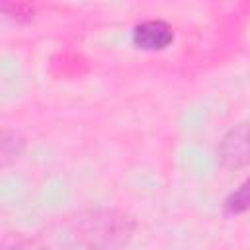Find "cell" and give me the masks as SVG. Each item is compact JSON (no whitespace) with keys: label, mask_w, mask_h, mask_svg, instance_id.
<instances>
[{"label":"cell","mask_w":250,"mask_h":250,"mask_svg":"<svg viewBox=\"0 0 250 250\" xmlns=\"http://www.w3.org/2000/svg\"><path fill=\"white\" fill-rule=\"evenodd\" d=\"M137 221L121 209H88L70 221L76 242L86 250H119L135 234Z\"/></svg>","instance_id":"cell-1"},{"label":"cell","mask_w":250,"mask_h":250,"mask_svg":"<svg viewBox=\"0 0 250 250\" xmlns=\"http://www.w3.org/2000/svg\"><path fill=\"white\" fill-rule=\"evenodd\" d=\"M215 156L223 170H240L250 164V119L232 125L221 137Z\"/></svg>","instance_id":"cell-2"},{"label":"cell","mask_w":250,"mask_h":250,"mask_svg":"<svg viewBox=\"0 0 250 250\" xmlns=\"http://www.w3.org/2000/svg\"><path fill=\"white\" fill-rule=\"evenodd\" d=\"M131 43L139 51H164L174 43V27L164 20H145L133 27Z\"/></svg>","instance_id":"cell-3"},{"label":"cell","mask_w":250,"mask_h":250,"mask_svg":"<svg viewBox=\"0 0 250 250\" xmlns=\"http://www.w3.org/2000/svg\"><path fill=\"white\" fill-rule=\"evenodd\" d=\"M246 211H250V176L238 184V188H234L223 201V213L227 217L242 215Z\"/></svg>","instance_id":"cell-4"},{"label":"cell","mask_w":250,"mask_h":250,"mask_svg":"<svg viewBox=\"0 0 250 250\" xmlns=\"http://www.w3.org/2000/svg\"><path fill=\"white\" fill-rule=\"evenodd\" d=\"M23 137L16 131H4L2 135V164L16 160L23 150Z\"/></svg>","instance_id":"cell-5"},{"label":"cell","mask_w":250,"mask_h":250,"mask_svg":"<svg viewBox=\"0 0 250 250\" xmlns=\"http://www.w3.org/2000/svg\"><path fill=\"white\" fill-rule=\"evenodd\" d=\"M2 12L6 18L14 20L16 23L31 21L35 16V6L27 2H2Z\"/></svg>","instance_id":"cell-6"},{"label":"cell","mask_w":250,"mask_h":250,"mask_svg":"<svg viewBox=\"0 0 250 250\" xmlns=\"http://www.w3.org/2000/svg\"><path fill=\"white\" fill-rule=\"evenodd\" d=\"M4 250H47V248L35 238H18V240L10 242Z\"/></svg>","instance_id":"cell-7"}]
</instances>
